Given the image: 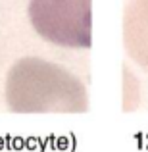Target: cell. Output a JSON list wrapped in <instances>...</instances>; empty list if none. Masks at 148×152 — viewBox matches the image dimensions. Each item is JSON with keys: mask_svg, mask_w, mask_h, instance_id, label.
I'll list each match as a JSON object with an SVG mask.
<instances>
[{"mask_svg": "<svg viewBox=\"0 0 148 152\" xmlns=\"http://www.w3.org/2000/svg\"><path fill=\"white\" fill-rule=\"evenodd\" d=\"M8 104L15 112H83L87 93L77 77L41 58L14 64L6 83Z\"/></svg>", "mask_w": 148, "mask_h": 152, "instance_id": "6da1fadb", "label": "cell"}, {"mask_svg": "<svg viewBox=\"0 0 148 152\" xmlns=\"http://www.w3.org/2000/svg\"><path fill=\"white\" fill-rule=\"evenodd\" d=\"M29 19L44 41L63 48H90V0H31Z\"/></svg>", "mask_w": 148, "mask_h": 152, "instance_id": "7a4b0ae2", "label": "cell"}, {"mask_svg": "<svg viewBox=\"0 0 148 152\" xmlns=\"http://www.w3.org/2000/svg\"><path fill=\"white\" fill-rule=\"evenodd\" d=\"M125 50L148 71V0H131L123 15Z\"/></svg>", "mask_w": 148, "mask_h": 152, "instance_id": "3957f363", "label": "cell"}]
</instances>
